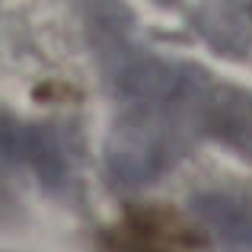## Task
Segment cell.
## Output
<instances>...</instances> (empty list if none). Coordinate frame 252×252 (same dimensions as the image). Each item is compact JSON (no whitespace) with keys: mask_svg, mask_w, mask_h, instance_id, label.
<instances>
[{"mask_svg":"<svg viewBox=\"0 0 252 252\" xmlns=\"http://www.w3.org/2000/svg\"><path fill=\"white\" fill-rule=\"evenodd\" d=\"M86 35L115 102L105 172L115 189H141L166 172L201 137L252 157V96L144 48L134 16L118 3L86 6Z\"/></svg>","mask_w":252,"mask_h":252,"instance_id":"cell-1","label":"cell"},{"mask_svg":"<svg viewBox=\"0 0 252 252\" xmlns=\"http://www.w3.org/2000/svg\"><path fill=\"white\" fill-rule=\"evenodd\" d=\"M195 208L227 252H252V198L240 191H208L195 198Z\"/></svg>","mask_w":252,"mask_h":252,"instance_id":"cell-4","label":"cell"},{"mask_svg":"<svg viewBox=\"0 0 252 252\" xmlns=\"http://www.w3.org/2000/svg\"><path fill=\"white\" fill-rule=\"evenodd\" d=\"M35 176L42 189L67 195L74 189V166L64 137L51 125L23 122L0 112V211L13 201L19 176Z\"/></svg>","mask_w":252,"mask_h":252,"instance_id":"cell-2","label":"cell"},{"mask_svg":"<svg viewBox=\"0 0 252 252\" xmlns=\"http://www.w3.org/2000/svg\"><path fill=\"white\" fill-rule=\"evenodd\" d=\"M102 252H204V236L172 208L137 204L99 240Z\"/></svg>","mask_w":252,"mask_h":252,"instance_id":"cell-3","label":"cell"}]
</instances>
